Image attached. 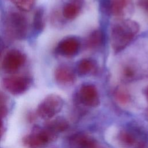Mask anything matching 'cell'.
<instances>
[{
  "instance_id": "obj_21",
  "label": "cell",
  "mask_w": 148,
  "mask_h": 148,
  "mask_svg": "<svg viewBox=\"0 0 148 148\" xmlns=\"http://www.w3.org/2000/svg\"><path fill=\"white\" fill-rule=\"evenodd\" d=\"M115 95L117 100L122 103L127 102L130 98L127 92L123 89H118L116 92Z\"/></svg>"
},
{
  "instance_id": "obj_4",
  "label": "cell",
  "mask_w": 148,
  "mask_h": 148,
  "mask_svg": "<svg viewBox=\"0 0 148 148\" xmlns=\"http://www.w3.org/2000/svg\"><path fill=\"white\" fill-rule=\"evenodd\" d=\"M63 103L61 97L56 94H49L39 104L36 113L40 118L49 120L61 111Z\"/></svg>"
},
{
  "instance_id": "obj_7",
  "label": "cell",
  "mask_w": 148,
  "mask_h": 148,
  "mask_svg": "<svg viewBox=\"0 0 148 148\" xmlns=\"http://www.w3.org/2000/svg\"><path fill=\"white\" fill-rule=\"evenodd\" d=\"M80 45V42L76 37L68 36L59 42L55 51L57 54L62 56L71 57L79 51Z\"/></svg>"
},
{
  "instance_id": "obj_6",
  "label": "cell",
  "mask_w": 148,
  "mask_h": 148,
  "mask_svg": "<svg viewBox=\"0 0 148 148\" xmlns=\"http://www.w3.org/2000/svg\"><path fill=\"white\" fill-rule=\"evenodd\" d=\"M25 54L20 50L13 49L9 50L5 55L2 68L7 73L13 74L17 72L25 63Z\"/></svg>"
},
{
  "instance_id": "obj_26",
  "label": "cell",
  "mask_w": 148,
  "mask_h": 148,
  "mask_svg": "<svg viewBox=\"0 0 148 148\" xmlns=\"http://www.w3.org/2000/svg\"><path fill=\"white\" fill-rule=\"evenodd\" d=\"M79 1H82V0H79Z\"/></svg>"
},
{
  "instance_id": "obj_24",
  "label": "cell",
  "mask_w": 148,
  "mask_h": 148,
  "mask_svg": "<svg viewBox=\"0 0 148 148\" xmlns=\"http://www.w3.org/2000/svg\"><path fill=\"white\" fill-rule=\"evenodd\" d=\"M146 97L147 98V100H148V87L146 90Z\"/></svg>"
},
{
  "instance_id": "obj_13",
  "label": "cell",
  "mask_w": 148,
  "mask_h": 148,
  "mask_svg": "<svg viewBox=\"0 0 148 148\" xmlns=\"http://www.w3.org/2000/svg\"><path fill=\"white\" fill-rule=\"evenodd\" d=\"M97 70L96 62L91 58H83L81 60L76 66V71L80 76L94 74Z\"/></svg>"
},
{
  "instance_id": "obj_19",
  "label": "cell",
  "mask_w": 148,
  "mask_h": 148,
  "mask_svg": "<svg viewBox=\"0 0 148 148\" xmlns=\"http://www.w3.org/2000/svg\"><path fill=\"white\" fill-rule=\"evenodd\" d=\"M7 99L5 94L0 91V118L3 119L8 113Z\"/></svg>"
},
{
  "instance_id": "obj_10",
  "label": "cell",
  "mask_w": 148,
  "mask_h": 148,
  "mask_svg": "<svg viewBox=\"0 0 148 148\" xmlns=\"http://www.w3.org/2000/svg\"><path fill=\"white\" fill-rule=\"evenodd\" d=\"M132 6V0H111L109 10L115 16H124Z\"/></svg>"
},
{
  "instance_id": "obj_14",
  "label": "cell",
  "mask_w": 148,
  "mask_h": 148,
  "mask_svg": "<svg viewBox=\"0 0 148 148\" xmlns=\"http://www.w3.org/2000/svg\"><path fill=\"white\" fill-rule=\"evenodd\" d=\"M103 35L102 32L99 29L93 31L88 36L86 44L88 48L95 49L100 47L103 43Z\"/></svg>"
},
{
  "instance_id": "obj_22",
  "label": "cell",
  "mask_w": 148,
  "mask_h": 148,
  "mask_svg": "<svg viewBox=\"0 0 148 148\" xmlns=\"http://www.w3.org/2000/svg\"><path fill=\"white\" fill-rule=\"evenodd\" d=\"M3 49H4V43L2 39L0 38V62H1V56L3 53Z\"/></svg>"
},
{
  "instance_id": "obj_17",
  "label": "cell",
  "mask_w": 148,
  "mask_h": 148,
  "mask_svg": "<svg viewBox=\"0 0 148 148\" xmlns=\"http://www.w3.org/2000/svg\"><path fill=\"white\" fill-rule=\"evenodd\" d=\"M20 10L28 12L34 6L36 0H10Z\"/></svg>"
},
{
  "instance_id": "obj_25",
  "label": "cell",
  "mask_w": 148,
  "mask_h": 148,
  "mask_svg": "<svg viewBox=\"0 0 148 148\" xmlns=\"http://www.w3.org/2000/svg\"><path fill=\"white\" fill-rule=\"evenodd\" d=\"M2 134V130H1V129H0V138H1V137Z\"/></svg>"
},
{
  "instance_id": "obj_2",
  "label": "cell",
  "mask_w": 148,
  "mask_h": 148,
  "mask_svg": "<svg viewBox=\"0 0 148 148\" xmlns=\"http://www.w3.org/2000/svg\"><path fill=\"white\" fill-rule=\"evenodd\" d=\"M3 31L11 40L24 39L28 33V23L27 17L20 12H10L3 21Z\"/></svg>"
},
{
  "instance_id": "obj_18",
  "label": "cell",
  "mask_w": 148,
  "mask_h": 148,
  "mask_svg": "<svg viewBox=\"0 0 148 148\" xmlns=\"http://www.w3.org/2000/svg\"><path fill=\"white\" fill-rule=\"evenodd\" d=\"M119 140L125 146H131L135 143V138L132 134L127 131H121L119 134Z\"/></svg>"
},
{
  "instance_id": "obj_3",
  "label": "cell",
  "mask_w": 148,
  "mask_h": 148,
  "mask_svg": "<svg viewBox=\"0 0 148 148\" xmlns=\"http://www.w3.org/2000/svg\"><path fill=\"white\" fill-rule=\"evenodd\" d=\"M57 136V134L46 127L36 126L23 138V143L28 148H43L54 140Z\"/></svg>"
},
{
  "instance_id": "obj_11",
  "label": "cell",
  "mask_w": 148,
  "mask_h": 148,
  "mask_svg": "<svg viewBox=\"0 0 148 148\" xmlns=\"http://www.w3.org/2000/svg\"><path fill=\"white\" fill-rule=\"evenodd\" d=\"M69 144L72 148H97L95 140L84 134H76L71 136Z\"/></svg>"
},
{
  "instance_id": "obj_8",
  "label": "cell",
  "mask_w": 148,
  "mask_h": 148,
  "mask_svg": "<svg viewBox=\"0 0 148 148\" xmlns=\"http://www.w3.org/2000/svg\"><path fill=\"white\" fill-rule=\"evenodd\" d=\"M77 97L80 102L87 106H97L99 103L98 91L92 84L83 85L79 90Z\"/></svg>"
},
{
  "instance_id": "obj_9",
  "label": "cell",
  "mask_w": 148,
  "mask_h": 148,
  "mask_svg": "<svg viewBox=\"0 0 148 148\" xmlns=\"http://www.w3.org/2000/svg\"><path fill=\"white\" fill-rule=\"evenodd\" d=\"M54 78L58 84L68 86L75 82L76 73L71 67L62 64L57 66L55 69Z\"/></svg>"
},
{
  "instance_id": "obj_5",
  "label": "cell",
  "mask_w": 148,
  "mask_h": 148,
  "mask_svg": "<svg viewBox=\"0 0 148 148\" xmlns=\"http://www.w3.org/2000/svg\"><path fill=\"white\" fill-rule=\"evenodd\" d=\"M32 84V78L28 75H10L3 78V87L13 95H20L25 92Z\"/></svg>"
},
{
  "instance_id": "obj_16",
  "label": "cell",
  "mask_w": 148,
  "mask_h": 148,
  "mask_svg": "<svg viewBox=\"0 0 148 148\" xmlns=\"http://www.w3.org/2000/svg\"><path fill=\"white\" fill-rule=\"evenodd\" d=\"M32 26L36 32H40L43 30L45 26V11L42 8H39L36 10L34 17Z\"/></svg>"
},
{
  "instance_id": "obj_15",
  "label": "cell",
  "mask_w": 148,
  "mask_h": 148,
  "mask_svg": "<svg viewBox=\"0 0 148 148\" xmlns=\"http://www.w3.org/2000/svg\"><path fill=\"white\" fill-rule=\"evenodd\" d=\"M45 127L57 134L65 131L68 127V124L63 118L58 117L47 122Z\"/></svg>"
},
{
  "instance_id": "obj_12",
  "label": "cell",
  "mask_w": 148,
  "mask_h": 148,
  "mask_svg": "<svg viewBox=\"0 0 148 148\" xmlns=\"http://www.w3.org/2000/svg\"><path fill=\"white\" fill-rule=\"evenodd\" d=\"M81 1L73 0L66 3L62 8V15L68 20H72L78 16L81 11Z\"/></svg>"
},
{
  "instance_id": "obj_23",
  "label": "cell",
  "mask_w": 148,
  "mask_h": 148,
  "mask_svg": "<svg viewBox=\"0 0 148 148\" xmlns=\"http://www.w3.org/2000/svg\"><path fill=\"white\" fill-rule=\"evenodd\" d=\"M142 5L147 10H148V0L143 1V2H142Z\"/></svg>"
},
{
  "instance_id": "obj_20",
  "label": "cell",
  "mask_w": 148,
  "mask_h": 148,
  "mask_svg": "<svg viewBox=\"0 0 148 148\" xmlns=\"http://www.w3.org/2000/svg\"><path fill=\"white\" fill-rule=\"evenodd\" d=\"M122 75L125 79H131L134 77L135 75V71L132 66L130 65H126L123 68Z\"/></svg>"
},
{
  "instance_id": "obj_1",
  "label": "cell",
  "mask_w": 148,
  "mask_h": 148,
  "mask_svg": "<svg viewBox=\"0 0 148 148\" xmlns=\"http://www.w3.org/2000/svg\"><path fill=\"white\" fill-rule=\"evenodd\" d=\"M140 29L136 21L130 19H121L116 22L111 28L110 43L115 53H119L128 46Z\"/></svg>"
}]
</instances>
